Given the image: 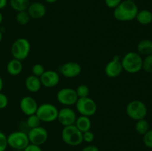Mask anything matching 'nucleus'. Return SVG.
<instances>
[{"instance_id":"f257e3e1","label":"nucleus","mask_w":152,"mask_h":151,"mask_svg":"<svg viewBox=\"0 0 152 151\" xmlns=\"http://www.w3.org/2000/svg\"><path fill=\"white\" fill-rule=\"evenodd\" d=\"M138 7L134 1L123 0L121 3L114 9V17L120 22H129L136 19Z\"/></svg>"},{"instance_id":"f03ea898","label":"nucleus","mask_w":152,"mask_h":151,"mask_svg":"<svg viewBox=\"0 0 152 151\" xmlns=\"http://www.w3.org/2000/svg\"><path fill=\"white\" fill-rule=\"evenodd\" d=\"M142 58L137 52H129L121 59L123 70L129 73H137L142 69Z\"/></svg>"},{"instance_id":"7ed1b4c3","label":"nucleus","mask_w":152,"mask_h":151,"mask_svg":"<svg viewBox=\"0 0 152 151\" xmlns=\"http://www.w3.org/2000/svg\"><path fill=\"white\" fill-rule=\"evenodd\" d=\"M62 139L69 146H79L83 143V133L77 129L75 125L64 127L61 133Z\"/></svg>"},{"instance_id":"20e7f679","label":"nucleus","mask_w":152,"mask_h":151,"mask_svg":"<svg viewBox=\"0 0 152 151\" xmlns=\"http://www.w3.org/2000/svg\"><path fill=\"white\" fill-rule=\"evenodd\" d=\"M31 51L30 41L25 38H17L12 44L10 52L13 59L23 61L28 58Z\"/></svg>"},{"instance_id":"39448f33","label":"nucleus","mask_w":152,"mask_h":151,"mask_svg":"<svg viewBox=\"0 0 152 151\" xmlns=\"http://www.w3.org/2000/svg\"><path fill=\"white\" fill-rule=\"evenodd\" d=\"M126 114L132 119L138 120L145 118L148 113V109L145 103L140 100H133L126 106Z\"/></svg>"},{"instance_id":"423d86ee","label":"nucleus","mask_w":152,"mask_h":151,"mask_svg":"<svg viewBox=\"0 0 152 151\" xmlns=\"http://www.w3.org/2000/svg\"><path fill=\"white\" fill-rule=\"evenodd\" d=\"M59 110L55 105L50 103L42 104L38 107L37 114L40 121L43 122H53L57 119Z\"/></svg>"},{"instance_id":"0eeeda50","label":"nucleus","mask_w":152,"mask_h":151,"mask_svg":"<svg viewBox=\"0 0 152 151\" xmlns=\"http://www.w3.org/2000/svg\"><path fill=\"white\" fill-rule=\"evenodd\" d=\"M7 145L17 150H23L30 144L27 133L22 131H14L7 136Z\"/></svg>"},{"instance_id":"6e6552de","label":"nucleus","mask_w":152,"mask_h":151,"mask_svg":"<svg viewBox=\"0 0 152 151\" xmlns=\"http://www.w3.org/2000/svg\"><path fill=\"white\" fill-rule=\"evenodd\" d=\"M76 105V108L80 115L90 117L94 115L97 110L96 102L91 98H79Z\"/></svg>"},{"instance_id":"1a4fd4ad","label":"nucleus","mask_w":152,"mask_h":151,"mask_svg":"<svg viewBox=\"0 0 152 151\" xmlns=\"http://www.w3.org/2000/svg\"><path fill=\"white\" fill-rule=\"evenodd\" d=\"M76 90L70 87H64L56 93V99L61 105L65 107L74 105L78 100Z\"/></svg>"},{"instance_id":"9d476101","label":"nucleus","mask_w":152,"mask_h":151,"mask_svg":"<svg viewBox=\"0 0 152 151\" xmlns=\"http://www.w3.org/2000/svg\"><path fill=\"white\" fill-rule=\"evenodd\" d=\"M27 134H28L30 143L38 145V146L44 144L48 139V130L42 126L30 129L29 132Z\"/></svg>"},{"instance_id":"9b49d317","label":"nucleus","mask_w":152,"mask_h":151,"mask_svg":"<svg viewBox=\"0 0 152 151\" xmlns=\"http://www.w3.org/2000/svg\"><path fill=\"white\" fill-rule=\"evenodd\" d=\"M77 118L75 111L70 107H65L59 110L58 113L57 120L64 127L74 125Z\"/></svg>"},{"instance_id":"f8f14e48","label":"nucleus","mask_w":152,"mask_h":151,"mask_svg":"<svg viewBox=\"0 0 152 151\" xmlns=\"http://www.w3.org/2000/svg\"><path fill=\"white\" fill-rule=\"evenodd\" d=\"M123 70L121 60L118 56H115L113 59L107 63L105 67V73L109 78H116L122 73Z\"/></svg>"},{"instance_id":"ddd939ff","label":"nucleus","mask_w":152,"mask_h":151,"mask_svg":"<svg viewBox=\"0 0 152 151\" xmlns=\"http://www.w3.org/2000/svg\"><path fill=\"white\" fill-rule=\"evenodd\" d=\"M38 107L39 105L37 101L32 96H25L21 99L19 102V107L21 111L28 116L36 114Z\"/></svg>"},{"instance_id":"4468645a","label":"nucleus","mask_w":152,"mask_h":151,"mask_svg":"<svg viewBox=\"0 0 152 151\" xmlns=\"http://www.w3.org/2000/svg\"><path fill=\"white\" fill-rule=\"evenodd\" d=\"M59 72L66 78H75L81 73V65L75 62H66L60 67Z\"/></svg>"},{"instance_id":"2eb2a0df","label":"nucleus","mask_w":152,"mask_h":151,"mask_svg":"<svg viewBox=\"0 0 152 151\" xmlns=\"http://www.w3.org/2000/svg\"><path fill=\"white\" fill-rule=\"evenodd\" d=\"M42 85L47 88L54 87L59 83L60 76L59 73L54 70H45L44 73L39 77Z\"/></svg>"},{"instance_id":"dca6fc26","label":"nucleus","mask_w":152,"mask_h":151,"mask_svg":"<svg viewBox=\"0 0 152 151\" xmlns=\"http://www.w3.org/2000/svg\"><path fill=\"white\" fill-rule=\"evenodd\" d=\"M27 11L31 19H39L45 16L46 13H47V9L42 3L39 2V1H34V2L30 4Z\"/></svg>"},{"instance_id":"f3484780","label":"nucleus","mask_w":152,"mask_h":151,"mask_svg":"<svg viewBox=\"0 0 152 151\" xmlns=\"http://www.w3.org/2000/svg\"><path fill=\"white\" fill-rule=\"evenodd\" d=\"M25 85L27 90L31 93L38 92L42 86L39 77L35 76L34 75H31L27 77L25 79Z\"/></svg>"},{"instance_id":"a211bd4d","label":"nucleus","mask_w":152,"mask_h":151,"mask_svg":"<svg viewBox=\"0 0 152 151\" xmlns=\"http://www.w3.org/2000/svg\"><path fill=\"white\" fill-rule=\"evenodd\" d=\"M23 69L22 61L13 59L8 62L7 65V71L10 75L18 76L22 73Z\"/></svg>"},{"instance_id":"6ab92c4d","label":"nucleus","mask_w":152,"mask_h":151,"mask_svg":"<svg viewBox=\"0 0 152 151\" xmlns=\"http://www.w3.org/2000/svg\"><path fill=\"white\" fill-rule=\"evenodd\" d=\"M74 125L77 127V129L80 131H81L82 133H84V132L91 130V121L89 117L85 116V115H80V116L77 118Z\"/></svg>"},{"instance_id":"aec40b11","label":"nucleus","mask_w":152,"mask_h":151,"mask_svg":"<svg viewBox=\"0 0 152 151\" xmlns=\"http://www.w3.org/2000/svg\"><path fill=\"white\" fill-rule=\"evenodd\" d=\"M137 50L140 55L148 56L152 54V40L143 39L137 45Z\"/></svg>"},{"instance_id":"412c9836","label":"nucleus","mask_w":152,"mask_h":151,"mask_svg":"<svg viewBox=\"0 0 152 151\" xmlns=\"http://www.w3.org/2000/svg\"><path fill=\"white\" fill-rule=\"evenodd\" d=\"M136 19L141 25H149L152 22V13L150 10H146V9L140 10L137 14Z\"/></svg>"},{"instance_id":"4be33fe9","label":"nucleus","mask_w":152,"mask_h":151,"mask_svg":"<svg viewBox=\"0 0 152 151\" xmlns=\"http://www.w3.org/2000/svg\"><path fill=\"white\" fill-rule=\"evenodd\" d=\"M30 4H31L30 0H10V7L17 12L27 10Z\"/></svg>"},{"instance_id":"5701e85b","label":"nucleus","mask_w":152,"mask_h":151,"mask_svg":"<svg viewBox=\"0 0 152 151\" xmlns=\"http://www.w3.org/2000/svg\"><path fill=\"white\" fill-rule=\"evenodd\" d=\"M150 129L148 121L145 120V118L137 121L136 124H135V130H136V132L138 134L144 135Z\"/></svg>"},{"instance_id":"b1692460","label":"nucleus","mask_w":152,"mask_h":151,"mask_svg":"<svg viewBox=\"0 0 152 151\" xmlns=\"http://www.w3.org/2000/svg\"><path fill=\"white\" fill-rule=\"evenodd\" d=\"M31 16L28 14L27 10H24V11L17 12L16 15V20L18 24L21 25H26L29 23L30 20H31Z\"/></svg>"},{"instance_id":"393cba45","label":"nucleus","mask_w":152,"mask_h":151,"mask_svg":"<svg viewBox=\"0 0 152 151\" xmlns=\"http://www.w3.org/2000/svg\"><path fill=\"white\" fill-rule=\"evenodd\" d=\"M42 121H40V119L39 118V117L37 116V114H34V115H31L28 116V118H27V125L29 127L30 129L35 128V127H39L41 126Z\"/></svg>"},{"instance_id":"a878e982","label":"nucleus","mask_w":152,"mask_h":151,"mask_svg":"<svg viewBox=\"0 0 152 151\" xmlns=\"http://www.w3.org/2000/svg\"><path fill=\"white\" fill-rule=\"evenodd\" d=\"M76 92L78 98H86L88 97L90 90L86 84H80L77 87Z\"/></svg>"},{"instance_id":"bb28decb","label":"nucleus","mask_w":152,"mask_h":151,"mask_svg":"<svg viewBox=\"0 0 152 151\" xmlns=\"http://www.w3.org/2000/svg\"><path fill=\"white\" fill-rule=\"evenodd\" d=\"M142 69L146 73H152V54L146 56L142 59Z\"/></svg>"},{"instance_id":"cd10ccee","label":"nucleus","mask_w":152,"mask_h":151,"mask_svg":"<svg viewBox=\"0 0 152 151\" xmlns=\"http://www.w3.org/2000/svg\"><path fill=\"white\" fill-rule=\"evenodd\" d=\"M45 71L44 66L41 64H36L32 68V75L35 76L40 77Z\"/></svg>"},{"instance_id":"c85d7f7f","label":"nucleus","mask_w":152,"mask_h":151,"mask_svg":"<svg viewBox=\"0 0 152 151\" xmlns=\"http://www.w3.org/2000/svg\"><path fill=\"white\" fill-rule=\"evenodd\" d=\"M143 143L147 147L152 148V130H149L143 135Z\"/></svg>"},{"instance_id":"c756f323","label":"nucleus","mask_w":152,"mask_h":151,"mask_svg":"<svg viewBox=\"0 0 152 151\" xmlns=\"http://www.w3.org/2000/svg\"><path fill=\"white\" fill-rule=\"evenodd\" d=\"M7 146V136L3 132L0 131V151H5Z\"/></svg>"},{"instance_id":"7c9ffc66","label":"nucleus","mask_w":152,"mask_h":151,"mask_svg":"<svg viewBox=\"0 0 152 151\" xmlns=\"http://www.w3.org/2000/svg\"><path fill=\"white\" fill-rule=\"evenodd\" d=\"M94 133L91 130L83 133V140L86 143H91L94 140Z\"/></svg>"},{"instance_id":"2f4dec72","label":"nucleus","mask_w":152,"mask_h":151,"mask_svg":"<svg viewBox=\"0 0 152 151\" xmlns=\"http://www.w3.org/2000/svg\"><path fill=\"white\" fill-rule=\"evenodd\" d=\"M8 105V99L7 96L0 92V110L4 109Z\"/></svg>"},{"instance_id":"473e14b6","label":"nucleus","mask_w":152,"mask_h":151,"mask_svg":"<svg viewBox=\"0 0 152 151\" xmlns=\"http://www.w3.org/2000/svg\"><path fill=\"white\" fill-rule=\"evenodd\" d=\"M123 1V0H105V5L111 9H114Z\"/></svg>"},{"instance_id":"72a5a7b5","label":"nucleus","mask_w":152,"mask_h":151,"mask_svg":"<svg viewBox=\"0 0 152 151\" xmlns=\"http://www.w3.org/2000/svg\"><path fill=\"white\" fill-rule=\"evenodd\" d=\"M23 151H42V150L40 147V146L33 144L30 143L23 150Z\"/></svg>"},{"instance_id":"f704fd0d","label":"nucleus","mask_w":152,"mask_h":151,"mask_svg":"<svg viewBox=\"0 0 152 151\" xmlns=\"http://www.w3.org/2000/svg\"><path fill=\"white\" fill-rule=\"evenodd\" d=\"M82 151H99V148L96 146H95V145L90 144L85 147L82 150Z\"/></svg>"},{"instance_id":"c9c22d12","label":"nucleus","mask_w":152,"mask_h":151,"mask_svg":"<svg viewBox=\"0 0 152 151\" xmlns=\"http://www.w3.org/2000/svg\"><path fill=\"white\" fill-rule=\"evenodd\" d=\"M7 0H0V10L4 8L7 6Z\"/></svg>"},{"instance_id":"e433bc0d","label":"nucleus","mask_w":152,"mask_h":151,"mask_svg":"<svg viewBox=\"0 0 152 151\" xmlns=\"http://www.w3.org/2000/svg\"><path fill=\"white\" fill-rule=\"evenodd\" d=\"M3 86H4V82H3V80L1 78V77L0 76V92H1V90L3 88Z\"/></svg>"},{"instance_id":"4c0bfd02","label":"nucleus","mask_w":152,"mask_h":151,"mask_svg":"<svg viewBox=\"0 0 152 151\" xmlns=\"http://www.w3.org/2000/svg\"><path fill=\"white\" fill-rule=\"evenodd\" d=\"M46 2L48 3V4H53V3L56 2L58 0H45Z\"/></svg>"},{"instance_id":"58836bf2","label":"nucleus","mask_w":152,"mask_h":151,"mask_svg":"<svg viewBox=\"0 0 152 151\" xmlns=\"http://www.w3.org/2000/svg\"><path fill=\"white\" fill-rule=\"evenodd\" d=\"M2 21H3V15H2V13L0 12V25L1 24Z\"/></svg>"},{"instance_id":"ea45409f","label":"nucleus","mask_w":152,"mask_h":151,"mask_svg":"<svg viewBox=\"0 0 152 151\" xmlns=\"http://www.w3.org/2000/svg\"><path fill=\"white\" fill-rule=\"evenodd\" d=\"M2 38H3V35H2V33H1V31L0 30V43H1V41H2Z\"/></svg>"},{"instance_id":"a19ab883","label":"nucleus","mask_w":152,"mask_h":151,"mask_svg":"<svg viewBox=\"0 0 152 151\" xmlns=\"http://www.w3.org/2000/svg\"><path fill=\"white\" fill-rule=\"evenodd\" d=\"M127 1H134V0H127Z\"/></svg>"},{"instance_id":"79ce46f5","label":"nucleus","mask_w":152,"mask_h":151,"mask_svg":"<svg viewBox=\"0 0 152 151\" xmlns=\"http://www.w3.org/2000/svg\"><path fill=\"white\" fill-rule=\"evenodd\" d=\"M36 1H37V0H36Z\"/></svg>"}]
</instances>
